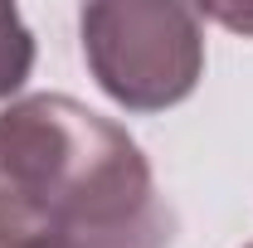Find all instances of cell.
Here are the masks:
<instances>
[{"instance_id": "6da1fadb", "label": "cell", "mask_w": 253, "mask_h": 248, "mask_svg": "<svg viewBox=\"0 0 253 248\" xmlns=\"http://www.w3.org/2000/svg\"><path fill=\"white\" fill-rule=\"evenodd\" d=\"M170 209L141 146L78 97L0 112V248H170Z\"/></svg>"}, {"instance_id": "7a4b0ae2", "label": "cell", "mask_w": 253, "mask_h": 248, "mask_svg": "<svg viewBox=\"0 0 253 248\" xmlns=\"http://www.w3.org/2000/svg\"><path fill=\"white\" fill-rule=\"evenodd\" d=\"M97 88L126 112H166L205 78L200 10L180 0H97L78 15Z\"/></svg>"}, {"instance_id": "3957f363", "label": "cell", "mask_w": 253, "mask_h": 248, "mask_svg": "<svg viewBox=\"0 0 253 248\" xmlns=\"http://www.w3.org/2000/svg\"><path fill=\"white\" fill-rule=\"evenodd\" d=\"M34 73V34L15 5L0 0V102L15 97Z\"/></svg>"}, {"instance_id": "277c9868", "label": "cell", "mask_w": 253, "mask_h": 248, "mask_svg": "<svg viewBox=\"0 0 253 248\" xmlns=\"http://www.w3.org/2000/svg\"><path fill=\"white\" fill-rule=\"evenodd\" d=\"M219 20V25H229V30H244V34H253V10L244 5V10H234V5H200V20Z\"/></svg>"}, {"instance_id": "5b68a950", "label": "cell", "mask_w": 253, "mask_h": 248, "mask_svg": "<svg viewBox=\"0 0 253 248\" xmlns=\"http://www.w3.org/2000/svg\"><path fill=\"white\" fill-rule=\"evenodd\" d=\"M244 248H253V244H244Z\"/></svg>"}]
</instances>
